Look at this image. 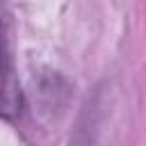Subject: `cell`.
I'll return each mask as SVG.
<instances>
[{"label":"cell","instance_id":"obj_1","mask_svg":"<svg viewBox=\"0 0 146 146\" xmlns=\"http://www.w3.org/2000/svg\"><path fill=\"white\" fill-rule=\"evenodd\" d=\"M21 110V87L14 73L11 55H9V36L7 23L0 14V116L9 119Z\"/></svg>","mask_w":146,"mask_h":146}]
</instances>
